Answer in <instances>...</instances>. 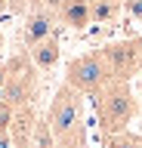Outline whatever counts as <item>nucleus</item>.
I'll return each instance as SVG.
<instances>
[{
	"mask_svg": "<svg viewBox=\"0 0 142 148\" xmlns=\"http://www.w3.org/2000/svg\"><path fill=\"white\" fill-rule=\"evenodd\" d=\"M84 92L62 83L47 108V127L56 139V148H86V123H84Z\"/></svg>",
	"mask_w": 142,
	"mask_h": 148,
	"instance_id": "obj_1",
	"label": "nucleus"
},
{
	"mask_svg": "<svg viewBox=\"0 0 142 148\" xmlns=\"http://www.w3.org/2000/svg\"><path fill=\"white\" fill-rule=\"evenodd\" d=\"M93 99H96V117H99L102 139L114 136V133H123L133 123L136 111H139V102H136V92H133L130 80H108Z\"/></svg>",
	"mask_w": 142,
	"mask_h": 148,
	"instance_id": "obj_2",
	"label": "nucleus"
},
{
	"mask_svg": "<svg viewBox=\"0 0 142 148\" xmlns=\"http://www.w3.org/2000/svg\"><path fill=\"white\" fill-rule=\"evenodd\" d=\"M108 80H111V71H108L102 49H90L84 56H74L65 65V83L74 86L77 92H84V96H96Z\"/></svg>",
	"mask_w": 142,
	"mask_h": 148,
	"instance_id": "obj_3",
	"label": "nucleus"
},
{
	"mask_svg": "<svg viewBox=\"0 0 142 148\" xmlns=\"http://www.w3.org/2000/svg\"><path fill=\"white\" fill-rule=\"evenodd\" d=\"M34 96H37V68L31 56H12L6 62V86L0 99H6L12 108H22V105H34Z\"/></svg>",
	"mask_w": 142,
	"mask_h": 148,
	"instance_id": "obj_4",
	"label": "nucleus"
},
{
	"mask_svg": "<svg viewBox=\"0 0 142 148\" xmlns=\"http://www.w3.org/2000/svg\"><path fill=\"white\" fill-rule=\"evenodd\" d=\"M102 56L108 62L111 80H130L133 74H139V65H142V37L111 40L102 46Z\"/></svg>",
	"mask_w": 142,
	"mask_h": 148,
	"instance_id": "obj_5",
	"label": "nucleus"
},
{
	"mask_svg": "<svg viewBox=\"0 0 142 148\" xmlns=\"http://www.w3.org/2000/svg\"><path fill=\"white\" fill-rule=\"evenodd\" d=\"M59 16H56V0H31L28 16H25V46H34L40 40L56 34Z\"/></svg>",
	"mask_w": 142,
	"mask_h": 148,
	"instance_id": "obj_6",
	"label": "nucleus"
},
{
	"mask_svg": "<svg viewBox=\"0 0 142 148\" xmlns=\"http://www.w3.org/2000/svg\"><path fill=\"white\" fill-rule=\"evenodd\" d=\"M37 120L40 117H37V111H34V105L16 108V117H12V127H10V136H12V145H16V148H31Z\"/></svg>",
	"mask_w": 142,
	"mask_h": 148,
	"instance_id": "obj_7",
	"label": "nucleus"
},
{
	"mask_svg": "<svg viewBox=\"0 0 142 148\" xmlns=\"http://www.w3.org/2000/svg\"><path fill=\"white\" fill-rule=\"evenodd\" d=\"M56 16L59 25L84 31L93 18H90V0H56Z\"/></svg>",
	"mask_w": 142,
	"mask_h": 148,
	"instance_id": "obj_8",
	"label": "nucleus"
},
{
	"mask_svg": "<svg viewBox=\"0 0 142 148\" xmlns=\"http://www.w3.org/2000/svg\"><path fill=\"white\" fill-rule=\"evenodd\" d=\"M31 56V62H34V68L37 71H49V68H56L59 62V56H62V49H59V37H47V40H40V43H34L28 49Z\"/></svg>",
	"mask_w": 142,
	"mask_h": 148,
	"instance_id": "obj_9",
	"label": "nucleus"
},
{
	"mask_svg": "<svg viewBox=\"0 0 142 148\" xmlns=\"http://www.w3.org/2000/svg\"><path fill=\"white\" fill-rule=\"evenodd\" d=\"M123 9V0H90V18L105 25V22H114Z\"/></svg>",
	"mask_w": 142,
	"mask_h": 148,
	"instance_id": "obj_10",
	"label": "nucleus"
},
{
	"mask_svg": "<svg viewBox=\"0 0 142 148\" xmlns=\"http://www.w3.org/2000/svg\"><path fill=\"white\" fill-rule=\"evenodd\" d=\"M102 148H142V136L123 130V133H114V136L102 139Z\"/></svg>",
	"mask_w": 142,
	"mask_h": 148,
	"instance_id": "obj_11",
	"label": "nucleus"
},
{
	"mask_svg": "<svg viewBox=\"0 0 142 148\" xmlns=\"http://www.w3.org/2000/svg\"><path fill=\"white\" fill-rule=\"evenodd\" d=\"M12 117H16V108H12L6 99H0V136H3V133H10Z\"/></svg>",
	"mask_w": 142,
	"mask_h": 148,
	"instance_id": "obj_12",
	"label": "nucleus"
},
{
	"mask_svg": "<svg viewBox=\"0 0 142 148\" xmlns=\"http://www.w3.org/2000/svg\"><path fill=\"white\" fill-rule=\"evenodd\" d=\"M123 9H127L133 18H139V22H142V0H123Z\"/></svg>",
	"mask_w": 142,
	"mask_h": 148,
	"instance_id": "obj_13",
	"label": "nucleus"
},
{
	"mask_svg": "<svg viewBox=\"0 0 142 148\" xmlns=\"http://www.w3.org/2000/svg\"><path fill=\"white\" fill-rule=\"evenodd\" d=\"M3 3H6V9H10V12H22V9H28L31 0H3Z\"/></svg>",
	"mask_w": 142,
	"mask_h": 148,
	"instance_id": "obj_14",
	"label": "nucleus"
},
{
	"mask_svg": "<svg viewBox=\"0 0 142 148\" xmlns=\"http://www.w3.org/2000/svg\"><path fill=\"white\" fill-rule=\"evenodd\" d=\"M3 86H6V65H0V92H3Z\"/></svg>",
	"mask_w": 142,
	"mask_h": 148,
	"instance_id": "obj_15",
	"label": "nucleus"
},
{
	"mask_svg": "<svg viewBox=\"0 0 142 148\" xmlns=\"http://www.w3.org/2000/svg\"><path fill=\"white\" fill-rule=\"evenodd\" d=\"M3 12H6V3H3V0H0V16H3Z\"/></svg>",
	"mask_w": 142,
	"mask_h": 148,
	"instance_id": "obj_16",
	"label": "nucleus"
},
{
	"mask_svg": "<svg viewBox=\"0 0 142 148\" xmlns=\"http://www.w3.org/2000/svg\"><path fill=\"white\" fill-rule=\"evenodd\" d=\"M139 71H142V65H139Z\"/></svg>",
	"mask_w": 142,
	"mask_h": 148,
	"instance_id": "obj_17",
	"label": "nucleus"
}]
</instances>
